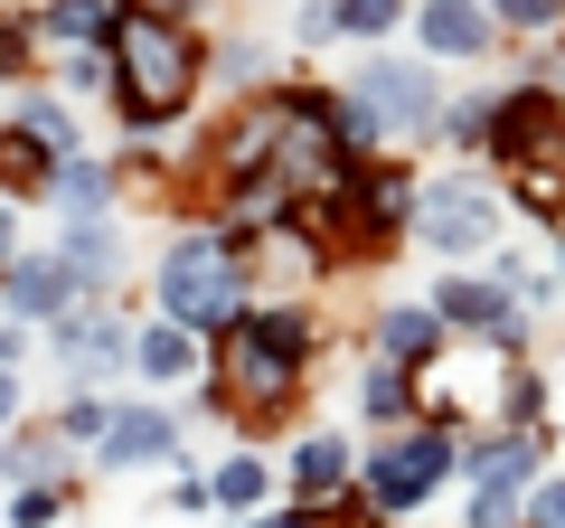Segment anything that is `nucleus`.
Masks as SVG:
<instances>
[{"instance_id": "nucleus-1", "label": "nucleus", "mask_w": 565, "mask_h": 528, "mask_svg": "<svg viewBox=\"0 0 565 528\" xmlns=\"http://www.w3.org/2000/svg\"><path fill=\"white\" fill-rule=\"evenodd\" d=\"M302 359H311V311H302V303H255V311L217 340L226 406H245L255 425H274V415L302 397Z\"/></svg>"}, {"instance_id": "nucleus-2", "label": "nucleus", "mask_w": 565, "mask_h": 528, "mask_svg": "<svg viewBox=\"0 0 565 528\" xmlns=\"http://www.w3.org/2000/svg\"><path fill=\"white\" fill-rule=\"evenodd\" d=\"M189 85H199V39H189L170 10H151L141 0L132 20H122L114 39V104L132 133H161L170 114H189Z\"/></svg>"}, {"instance_id": "nucleus-3", "label": "nucleus", "mask_w": 565, "mask_h": 528, "mask_svg": "<svg viewBox=\"0 0 565 528\" xmlns=\"http://www.w3.org/2000/svg\"><path fill=\"white\" fill-rule=\"evenodd\" d=\"M245 255H236V236L226 226H180L170 236V255H161V321H180V330H236L245 321Z\"/></svg>"}, {"instance_id": "nucleus-4", "label": "nucleus", "mask_w": 565, "mask_h": 528, "mask_svg": "<svg viewBox=\"0 0 565 528\" xmlns=\"http://www.w3.org/2000/svg\"><path fill=\"white\" fill-rule=\"evenodd\" d=\"M444 472H462L452 425H405V434H386V444L359 463V490L386 509V519H405V509H424L434 490H444Z\"/></svg>"}, {"instance_id": "nucleus-5", "label": "nucleus", "mask_w": 565, "mask_h": 528, "mask_svg": "<svg viewBox=\"0 0 565 528\" xmlns=\"http://www.w3.org/2000/svg\"><path fill=\"white\" fill-rule=\"evenodd\" d=\"M349 95H359L367 133H386V142H415V133L444 123V85H434V66H405V57H367Z\"/></svg>"}, {"instance_id": "nucleus-6", "label": "nucleus", "mask_w": 565, "mask_h": 528, "mask_svg": "<svg viewBox=\"0 0 565 528\" xmlns=\"http://www.w3.org/2000/svg\"><path fill=\"white\" fill-rule=\"evenodd\" d=\"M415 236L434 245V255H481V245L500 236V189H490L481 170H452V180L415 189Z\"/></svg>"}, {"instance_id": "nucleus-7", "label": "nucleus", "mask_w": 565, "mask_h": 528, "mask_svg": "<svg viewBox=\"0 0 565 528\" xmlns=\"http://www.w3.org/2000/svg\"><path fill=\"white\" fill-rule=\"evenodd\" d=\"M132 330H122V311H76V321H57V368L76 387H104V378H122L132 368Z\"/></svg>"}, {"instance_id": "nucleus-8", "label": "nucleus", "mask_w": 565, "mask_h": 528, "mask_svg": "<svg viewBox=\"0 0 565 528\" xmlns=\"http://www.w3.org/2000/svg\"><path fill=\"white\" fill-rule=\"evenodd\" d=\"M76 274H66L57 255H20L10 274H0V303H10V321L20 330H57V321H76Z\"/></svg>"}, {"instance_id": "nucleus-9", "label": "nucleus", "mask_w": 565, "mask_h": 528, "mask_svg": "<svg viewBox=\"0 0 565 528\" xmlns=\"http://www.w3.org/2000/svg\"><path fill=\"white\" fill-rule=\"evenodd\" d=\"M434 311H444V321H462V330H481V340H500V349L527 340V311L509 303L500 274H490V284H471V274H462V284H444V293H434Z\"/></svg>"}, {"instance_id": "nucleus-10", "label": "nucleus", "mask_w": 565, "mask_h": 528, "mask_svg": "<svg viewBox=\"0 0 565 528\" xmlns=\"http://www.w3.org/2000/svg\"><path fill=\"white\" fill-rule=\"evenodd\" d=\"M170 453H180V415H161V406H114L95 463H104V472H132V463H170Z\"/></svg>"}, {"instance_id": "nucleus-11", "label": "nucleus", "mask_w": 565, "mask_h": 528, "mask_svg": "<svg viewBox=\"0 0 565 528\" xmlns=\"http://www.w3.org/2000/svg\"><path fill=\"white\" fill-rule=\"evenodd\" d=\"M282 472H292V500L302 509H330V500H349V482H359V453H349L340 434H311Z\"/></svg>"}, {"instance_id": "nucleus-12", "label": "nucleus", "mask_w": 565, "mask_h": 528, "mask_svg": "<svg viewBox=\"0 0 565 528\" xmlns=\"http://www.w3.org/2000/svg\"><path fill=\"white\" fill-rule=\"evenodd\" d=\"M471 490H537V434H481L462 444Z\"/></svg>"}, {"instance_id": "nucleus-13", "label": "nucleus", "mask_w": 565, "mask_h": 528, "mask_svg": "<svg viewBox=\"0 0 565 528\" xmlns=\"http://www.w3.org/2000/svg\"><path fill=\"white\" fill-rule=\"evenodd\" d=\"M434 349H444V311L434 303H386L377 311V359L386 368H424Z\"/></svg>"}, {"instance_id": "nucleus-14", "label": "nucleus", "mask_w": 565, "mask_h": 528, "mask_svg": "<svg viewBox=\"0 0 565 528\" xmlns=\"http://www.w3.org/2000/svg\"><path fill=\"white\" fill-rule=\"evenodd\" d=\"M415 39L434 47V57H481V47H490V10H481V0H424Z\"/></svg>"}, {"instance_id": "nucleus-15", "label": "nucleus", "mask_w": 565, "mask_h": 528, "mask_svg": "<svg viewBox=\"0 0 565 528\" xmlns=\"http://www.w3.org/2000/svg\"><path fill=\"white\" fill-rule=\"evenodd\" d=\"M132 10H141V0H47L39 29H47V39H66V47H114Z\"/></svg>"}, {"instance_id": "nucleus-16", "label": "nucleus", "mask_w": 565, "mask_h": 528, "mask_svg": "<svg viewBox=\"0 0 565 528\" xmlns=\"http://www.w3.org/2000/svg\"><path fill=\"white\" fill-rule=\"evenodd\" d=\"M57 264L76 274L85 293H114V274H122V236H114L104 218H85V226H66V236H57Z\"/></svg>"}, {"instance_id": "nucleus-17", "label": "nucleus", "mask_w": 565, "mask_h": 528, "mask_svg": "<svg viewBox=\"0 0 565 528\" xmlns=\"http://www.w3.org/2000/svg\"><path fill=\"white\" fill-rule=\"evenodd\" d=\"M0 472L20 490H66V472H76V444H66L57 425H39V434H20V444L0 453Z\"/></svg>"}, {"instance_id": "nucleus-18", "label": "nucleus", "mask_w": 565, "mask_h": 528, "mask_svg": "<svg viewBox=\"0 0 565 528\" xmlns=\"http://www.w3.org/2000/svg\"><path fill=\"white\" fill-rule=\"evenodd\" d=\"M47 199L66 208V226H85L95 208H114V161H85V151H76V161H57V180H47Z\"/></svg>"}, {"instance_id": "nucleus-19", "label": "nucleus", "mask_w": 565, "mask_h": 528, "mask_svg": "<svg viewBox=\"0 0 565 528\" xmlns=\"http://www.w3.org/2000/svg\"><path fill=\"white\" fill-rule=\"evenodd\" d=\"M10 123H20V142H39L47 161H76V123H66L57 95H20V104H10Z\"/></svg>"}, {"instance_id": "nucleus-20", "label": "nucleus", "mask_w": 565, "mask_h": 528, "mask_svg": "<svg viewBox=\"0 0 565 528\" xmlns=\"http://www.w3.org/2000/svg\"><path fill=\"white\" fill-rule=\"evenodd\" d=\"M132 368H141V378H189V368H199V330H180V321H151V330H141V349H132Z\"/></svg>"}, {"instance_id": "nucleus-21", "label": "nucleus", "mask_w": 565, "mask_h": 528, "mask_svg": "<svg viewBox=\"0 0 565 528\" xmlns=\"http://www.w3.org/2000/svg\"><path fill=\"white\" fill-rule=\"evenodd\" d=\"M207 482H217V500H226V509L264 519V490H274V463H255V453H226V463L207 472Z\"/></svg>"}, {"instance_id": "nucleus-22", "label": "nucleus", "mask_w": 565, "mask_h": 528, "mask_svg": "<svg viewBox=\"0 0 565 528\" xmlns=\"http://www.w3.org/2000/svg\"><path fill=\"white\" fill-rule=\"evenodd\" d=\"M359 406L377 415V425H396V434H405V406H415V387H405V368H386V359H377V368H367V387H359Z\"/></svg>"}, {"instance_id": "nucleus-23", "label": "nucleus", "mask_w": 565, "mask_h": 528, "mask_svg": "<svg viewBox=\"0 0 565 528\" xmlns=\"http://www.w3.org/2000/svg\"><path fill=\"white\" fill-rule=\"evenodd\" d=\"M47 180H57V161L39 142H0V189H39L47 199Z\"/></svg>"}, {"instance_id": "nucleus-24", "label": "nucleus", "mask_w": 565, "mask_h": 528, "mask_svg": "<svg viewBox=\"0 0 565 528\" xmlns=\"http://www.w3.org/2000/svg\"><path fill=\"white\" fill-rule=\"evenodd\" d=\"M396 20H405V0H340V29H349V39H386Z\"/></svg>"}, {"instance_id": "nucleus-25", "label": "nucleus", "mask_w": 565, "mask_h": 528, "mask_svg": "<svg viewBox=\"0 0 565 528\" xmlns=\"http://www.w3.org/2000/svg\"><path fill=\"white\" fill-rule=\"evenodd\" d=\"M66 85L76 95H114V47H66Z\"/></svg>"}, {"instance_id": "nucleus-26", "label": "nucleus", "mask_w": 565, "mask_h": 528, "mask_svg": "<svg viewBox=\"0 0 565 528\" xmlns=\"http://www.w3.org/2000/svg\"><path fill=\"white\" fill-rule=\"evenodd\" d=\"M255 76H264V47L255 39H226L217 47V85H255Z\"/></svg>"}, {"instance_id": "nucleus-27", "label": "nucleus", "mask_w": 565, "mask_h": 528, "mask_svg": "<svg viewBox=\"0 0 565 528\" xmlns=\"http://www.w3.org/2000/svg\"><path fill=\"white\" fill-rule=\"evenodd\" d=\"M490 20H509V29H556L565 0H490Z\"/></svg>"}, {"instance_id": "nucleus-28", "label": "nucleus", "mask_w": 565, "mask_h": 528, "mask_svg": "<svg viewBox=\"0 0 565 528\" xmlns=\"http://www.w3.org/2000/svg\"><path fill=\"white\" fill-rule=\"evenodd\" d=\"M57 509H66V490H10V519L20 528H57Z\"/></svg>"}, {"instance_id": "nucleus-29", "label": "nucleus", "mask_w": 565, "mask_h": 528, "mask_svg": "<svg viewBox=\"0 0 565 528\" xmlns=\"http://www.w3.org/2000/svg\"><path fill=\"white\" fill-rule=\"evenodd\" d=\"M527 528H565V472L527 490Z\"/></svg>"}, {"instance_id": "nucleus-30", "label": "nucleus", "mask_w": 565, "mask_h": 528, "mask_svg": "<svg viewBox=\"0 0 565 528\" xmlns=\"http://www.w3.org/2000/svg\"><path fill=\"white\" fill-rule=\"evenodd\" d=\"M292 39H340V0H302V20H292Z\"/></svg>"}, {"instance_id": "nucleus-31", "label": "nucleus", "mask_w": 565, "mask_h": 528, "mask_svg": "<svg viewBox=\"0 0 565 528\" xmlns=\"http://www.w3.org/2000/svg\"><path fill=\"white\" fill-rule=\"evenodd\" d=\"M537 406H546V378H527V368H519V378H509V415L537 425Z\"/></svg>"}, {"instance_id": "nucleus-32", "label": "nucleus", "mask_w": 565, "mask_h": 528, "mask_svg": "<svg viewBox=\"0 0 565 528\" xmlns=\"http://www.w3.org/2000/svg\"><path fill=\"white\" fill-rule=\"evenodd\" d=\"M207 500H217V482H199V472H180V482H170V509H189V519H199Z\"/></svg>"}, {"instance_id": "nucleus-33", "label": "nucleus", "mask_w": 565, "mask_h": 528, "mask_svg": "<svg viewBox=\"0 0 565 528\" xmlns=\"http://www.w3.org/2000/svg\"><path fill=\"white\" fill-rule=\"evenodd\" d=\"M245 528H330V509H302V500H292V509H264V519H245Z\"/></svg>"}, {"instance_id": "nucleus-34", "label": "nucleus", "mask_w": 565, "mask_h": 528, "mask_svg": "<svg viewBox=\"0 0 565 528\" xmlns=\"http://www.w3.org/2000/svg\"><path fill=\"white\" fill-rule=\"evenodd\" d=\"M10 264H20V218L0 208V274H10Z\"/></svg>"}, {"instance_id": "nucleus-35", "label": "nucleus", "mask_w": 565, "mask_h": 528, "mask_svg": "<svg viewBox=\"0 0 565 528\" xmlns=\"http://www.w3.org/2000/svg\"><path fill=\"white\" fill-rule=\"evenodd\" d=\"M20 415V368H0V425Z\"/></svg>"}, {"instance_id": "nucleus-36", "label": "nucleus", "mask_w": 565, "mask_h": 528, "mask_svg": "<svg viewBox=\"0 0 565 528\" xmlns=\"http://www.w3.org/2000/svg\"><path fill=\"white\" fill-rule=\"evenodd\" d=\"M20 66V20H0V76Z\"/></svg>"}, {"instance_id": "nucleus-37", "label": "nucleus", "mask_w": 565, "mask_h": 528, "mask_svg": "<svg viewBox=\"0 0 565 528\" xmlns=\"http://www.w3.org/2000/svg\"><path fill=\"white\" fill-rule=\"evenodd\" d=\"M0 368H20V330H0Z\"/></svg>"}, {"instance_id": "nucleus-38", "label": "nucleus", "mask_w": 565, "mask_h": 528, "mask_svg": "<svg viewBox=\"0 0 565 528\" xmlns=\"http://www.w3.org/2000/svg\"><path fill=\"white\" fill-rule=\"evenodd\" d=\"M556 274H565V218H556Z\"/></svg>"}]
</instances>
